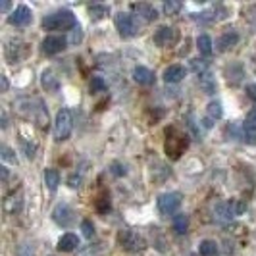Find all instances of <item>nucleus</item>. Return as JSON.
Masks as SVG:
<instances>
[{
    "mask_svg": "<svg viewBox=\"0 0 256 256\" xmlns=\"http://www.w3.org/2000/svg\"><path fill=\"white\" fill-rule=\"evenodd\" d=\"M110 14V8L108 6H104V4H94V6H90L89 8V18L92 22H98V20H102Z\"/></svg>",
    "mask_w": 256,
    "mask_h": 256,
    "instance_id": "obj_22",
    "label": "nucleus"
},
{
    "mask_svg": "<svg viewBox=\"0 0 256 256\" xmlns=\"http://www.w3.org/2000/svg\"><path fill=\"white\" fill-rule=\"evenodd\" d=\"M81 37H83V35H81V29L77 27L76 33H74V37H72V42H79V40H81Z\"/></svg>",
    "mask_w": 256,
    "mask_h": 256,
    "instance_id": "obj_35",
    "label": "nucleus"
},
{
    "mask_svg": "<svg viewBox=\"0 0 256 256\" xmlns=\"http://www.w3.org/2000/svg\"><path fill=\"white\" fill-rule=\"evenodd\" d=\"M0 8H2V12H8V10H10V2H2Z\"/></svg>",
    "mask_w": 256,
    "mask_h": 256,
    "instance_id": "obj_40",
    "label": "nucleus"
},
{
    "mask_svg": "<svg viewBox=\"0 0 256 256\" xmlns=\"http://www.w3.org/2000/svg\"><path fill=\"white\" fill-rule=\"evenodd\" d=\"M0 152H2V158H4L6 162H12V164H18V158L14 156V150H10L8 146H2V148H0Z\"/></svg>",
    "mask_w": 256,
    "mask_h": 256,
    "instance_id": "obj_29",
    "label": "nucleus"
},
{
    "mask_svg": "<svg viewBox=\"0 0 256 256\" xmlns=\"http://www.w3.org/2000/svg\"><path fill=\"white\" fill-rule=\"evenodd\" d=\"M40 83H42V89H46V90H56V89H58V77L54 76L50 70H44V72H42Z\"/></svg>",
    "mask_w": 256,
    "mask_h": 256,
    "instance_id": "obj_19",
    "label": "nucleus"
},
{
    "mask_svg": "<svg viewBox=\"0 0 256 256\" xmlns=\"http://www.w3.org/2000/svg\"><path fill=\"white\" fill-rule=\"evenodd\" d=\"M77 246H79V239H77V235H74V233H64L58 239V243H56V248L60 252H72V250H76Z\"/></svg>",
    "mask_w": 256,
    "mask_h": 256,
    "instance_id": "obj_12",
    "label": "nucleus"
},
{
    "mask_svg": "<svg viewBox=\"0 0 256 256\" xmlns=\"http://www.w3.org/2000/svg\"><path fill=\"white\" fill-rule=\"evenodd\" d=\"M233 202V212H235V216H241L244 210H246V202L244 200H231Z\"/></svg>",
    "mask_w": 256,
    "mask_h": 256,
    "instance_id": "obj_30",
    "label": "nucleus"
},
{
    "mask_svg": "<svg viewBox=\"0 0 256 256\" xmlns=\"http://www.w3.org/2000/svg\"><path fill=\"white\" fill-rule=\"evenodd\" d=\"M168 139H166V154L172 158H180L183 150L189 146V137L183 135L181 131H178L176 128L168 129L166 131Z\"/></svg>",
    "mask_w": 256,
    "mask_h": 256,
    "instance_id": "obj_3",
    "label": "nucleus"
},
{
    "mask_svg": "<svg viewBox=\"0 0 256 256\" xmlns=\"http://www.w3.org/2000/svg\"><path fill=\"white\" fill-rule=\"evenodd\" d=\"M96 210H98V212H108V210H110V200H108L106 196L98 198V200H96Z\"/></svg>",
    "mask_w": 256,
    "mask_h": 256,
    "instance_id": "obj_31",
    "label": "nucleus"
},
{
    "mask_svg": "<svg viewBox=\"0 0 256 256\" xmlns=\"http://www.w3.org/2000/svg\"><path fill=\"white\" fill-rule=\"evenodd\" d=\"M89 89H90V94H96V92H104V90H106V83H104L102 77H92V79H90Z\"/></svg>",
    "mask_w": 256,
    "mask_h": 256,
    "instance_id": "obj_26",
    "label": "nucleus"
},
{
    "mask_svg": "<svg viewBox=\"0 0 256 256\" xmlns=\"http://www.w3.org/2000/svg\"><path fill=\"white\" fill-rule=\"evenodd\" d=\"M116 24V29H118V33L122 35L124 38H129V37H135L137 35V31H139V27H137V22H135V18L128 12H120L116 16L114 20Z\"/></svg>",
    "mask_w": 256,
    "mask_h": 256,
    "instance_id": "obj_5",
    "label": "nucleus"
},
{
    "mask_svg": "<svg viewBox=\"0 0 256 256\" xmlns=\"http://www.w3.org/2000/svg\"><path fill=\"white\" fill-rule=\"evenodd\" d=\"M162 77H164L166 83H180L181 79L185 77V68L180 64L168 66L166 70H164V74H162Z\"/></svg>",
    "mask_w": 256,
    "mask_h": 256,
    "instance_id": "obj_15",
    "label": "nucleus"
},
{
    "mask_svg": "<svg viewBox=\"0 0 256 256\" xmlns=\"http://www.w3.org/2000/svg\"><path fill=\"white\" fill-rule=\"evenodd\" d=\"M133 81L139 83V85L148 87V85H152L154 83V74L148 70V68H144V66H137V68L133 70Z\"/></svg>",
    "mask_w": 256,
    "mask_h": 256,
    "instance_id": "obj_13",
    "label": "nucleus"
},
{
    "mask_svg": "<svg viewBox=\"0 0 256 256\" xmlns=\"http://www.w3.org/2000/svg\"><path fill=\"white\" fill-rule=\"evenodd\" d=\"M233 218H235V212H233V202L231 200H224L214 208V220L218 224H230Z\"/></svg>",
    "mask_w": 256,
    "mask_h": 256,
    "instance_id": "obj_11",
    "label": "nucleus"
},
{
    "mask_svg": "<svg viewBox=\"0 0 256 256\" xmlns=\"http://www.w3.org/2000/svg\"><path fill=\"white\" fill-rule=\"evenodd\" d=\"M131 10L139 14V16H141L144 22H154V20L158 18V12H156V8H154V6H150V4H144V2H139V4H131Z\"/></svg>",
    "mask_w": 256,
    "mask_h": 256,
    "instance_id": "obj_14",
    "label": "nucleus"
},
{
    "mask_svg": "<svg viewBox=\"0 0 256 256\" xmlns=\"http://www.w3.org/2000/svg\"><path fill=\"white\" fill-rule=\"evenodd\" d=\"M52 220L60 226V228H72L74 224H76V212H74V208L70 204H66V202H60V204H56V208L52 210Z\"/></svg>",
    "mask_w": 256,
    "mask_h": 256,
    "instance_id": "obj_6",
    "label": "nucleus"
},
{
    "mask_svg": "<svg viewBox=\"0 0 256 256\" xmlns=\"http://www.w3.org/2000/svg\"><path fill=\"white\" fill-rule=\"evenodd\" d=\"M239 42V35L235 33V31H226L222 37H220L218 40V48L222 52H226V50H230L231 46H235Z\"/></svg>",
    "mask_w": 256,
    "mask_h": 256,
    "instance_id": "obj_16",
    "label": "nucleus"
},
{
    "mask_svg": "<svg viewBox=\"0 0 256 256\" xmlns=\"http://www.w3.org/2000/svg\"><path fill=\"white\" fill-rule=\"evenodd\" d=\"M72 129H74L72 112H70L68 108H62V110L56 114V120H54V137H56V141H66V139H70Z\"/></svg>",
    "mask_w": 256,
    "mask_h": 256,
    "instance_id": "obj_4",
    "label": "nucleus"
},
{
    "mask_svg": "<svg viewBox=\"0 0 256 256\" xmlns=\"http://www.w3.org/2000/svg\"><path fill=\"white\" fill-rule=\"evenodd\" d=\"M212 38L208 37V35H198V38H196V48H198V52L202 54V56H210L212 54Z\"/></svg>",
    "mask_w": 256,
    "mask_h": 256,
    "instance_id": "obj_21",
    "label": "nucleus"
},
{
    "mask_svg": "<svg viewBox=\"0 0 256 256\" xmlns=\"http://www.w3.org/2000/svg\"><path fill=\"white\" fill-rule=\"evenodd\" d=\"M118 244H120L126 252H131V254L142 252V250L146 248L144 237L139 235L137 231H131V230H122L118 233Z\"/></svg>",
    "mask_w": 256,
    "mask_h": 256,
    "instance_id": "obj_2",
    "label": "nucleus"
},
{
    "mask_svg": "<svg viewBox=\"0 0 256 256\" xmlns=\"http://www.w3.org/2000/svg\"><path fill=\"white\" fill-rule=\"evenodd\" d=\"M0 81H2V90L6 92V90H8V79H6V76L0 77Z\"/></svg>",
    "mask_w": 256,
    "mask_h": 256,
    "instance_id": "obj_37",
    "label": "nucleus"
},
{
    "mask_svg": "<svg viewBox=\"0 0 256 256\" xmlns=\"http://www.w3.org/2000/svg\"><path fill=\"white\" fill-rule=\"evenodd\" d=\"M42 29L46 31H68L77 29V20L70 10H56L42 18Z\"/></svg>",
    "mask_w": 256,
    "mask_h": 256,
    "instance_id": "obj_1",
    "label": "nucleus"
},
{
    "mask_svg": "<svg viewBox=\"0 0 256 256\" xmlns=\"http://www.w3.org/2000/svg\"><path fill=\"white\" fill-rule=\"evenodd\" d=\"M181 206V194L180 192H164L158 196V210L164 216H172L178 212Z\"/></svg>",
    "mask_w": 256,
    "mask_h": 256,
    "instance_id": "obj_7",
    "label": "nucleus"
},
{
    "mask_svg": "<svg viewBox=\"0 0 256 256\" xmlns=\"http://www.w3.org/2000/svg\"><path fill=\"white\" fill-rule=\"evenodd\" d=\"M241 137H243V141L246 142V144H250V146H256V126H252L250 122H246L243 126V129H241Z\"/></svg>",
    "mask_w": 256,
    "mask_h": 256,
    "instance_id": "obj_20",
    "label": "nucleus"
},
{
    "mask_svg": "<svg viewBox=\"0 0 256 256\" xmlns=\"http://www.w3.org/2000/svg\"><path fill=\"white\" fill-rule=\"evenodd\" d=\"M198 254L200 256H218V244L212 239H204L198 244Z\"/></svg>",
    "mask_w": 256,
    "mask_h": 256,
    "instance_id": "obj_18",
    "label": "nucleus"
},
{
    "mask_svg": "<svg viewBox=\"0 0 256 256\" xmlns=\"http://www.w3.org/2000/svg\"><path fill=\"white\" fill-rule=\"evenodd\" d=\"M31 20H33V12L27 8L26 4L16 6V8H14V12L8 16V24H10V26H16V27L29 26V24H31Z\"/></svg>",
    "mask_w": 256,
    "mask_h": 256,
    "instance_id": "obj_8",
    "label": "nucleus"
},
{
    "mask_svg": "<svg viewBox=\"0 0 256 256\" xmlns=\"http://www.w3.org/2000/svg\"><path fill=\"white\" fill-rule=\"evenodd\" d=\"M174 230H176V233H180V235L187 233V230H189V216L176 214L174 216Z\"/></svg>",
    "mask_w": 256,
    "mask_h": 256,
    "instance_id": "obj_23",
    "label": "nucleus"
},
{
    "mask_svg": "<svg viewBox=\"0 0 256 256\" xmlns=\"http://www.w3.org/2000/svg\"><path fill=\"white\" fill-rule=\"evenodd\" d=\"M0 170H2V180L6 181V180H8V168H6V166H2V168H0Z\"/></svg>",
    "mask_w": 256,
    "mask_h": 256,
    "instance_id": "obj_39",
    "label": "nucleus"
},
{
    "mask_svg": "<svg viewBox=\"0 0 256 256\" xmlns=\"http://www.w3.org/2000/svg\"><path fill=\"white\" fill-rule=\"evenodd\" d=\"M66 44H68V40L64 37H60V35H50V37H46L42 40V52L44 54H48V56H54V54H58V52H62L66 48Z\"/></svg>",
    "mask_w": 256,
    "mask_h": 256,
    "instance_id": "obj_10",
    "label": "nucleus"
},
{
    "mask_svg": "<svg viewBox=\"0 0 256 256\" xmlns=\"http://www.w3.org/2000/svg\"><path fill=\"white\" fill-rule=\"evenodd\" d=\"M206 112H208V118H210V120H220V118L224 116V108H222L220 102H210L208 108H206Z\"/></svg>",
    "mask_w": 256,
    "mask_h": 256,
    "instance_id": "obj_25",
    "label": "nucleus"
},
{
    "mask_svg": "<svg viewBox=\"0 0 256 256\" xmlns=\"http://www.w3.org/2000/svg\"><path fill=\"white\" fill-rule=\"evenodd\" d=\"M200 87L206 90V94H214V92H216V87H218V85H216V79L212 77V74L206 72L204 76H200Z\"/></svg>",
    "mask_w": 256,
    "mask_h": 256,
    "instance_id": "obj_24",
    "label": "nucleus"
},
{
    "mask_svg": "<svg viewBox=\"0 0 256 256\" xmlns=\"http://www.w3.org/2000/svg\"><path fill=\"white\" fill-rule=\"evenodd\" d=\"M248 122H250L252 126H256V108L254 110H250V114H248Z\"/></svg>",
    "mask_w": 256,
    "mask_h": 256,
    "instance_id": "obj_36",
    "label": "nucleus"
},
{
    "mask_svg": "<svg viewBox=\"0 0 256 256\" xmlns=\"http://www.w3.org/2000/svg\"><path fill=\"white\" fill-rule=\"evenodd\" d=\"M178 10H181L180 2H166V4H164V12L166 14H176Z\"/></svg>",
    "mask_w": 256,
    "mask_h": 256,
    "instance_id": "obj_32",
    "label": "nucleus"
},
{
    "mask_svg": "<svg viewBox=\"0 0 256 256\" xmlns=\"http://www.w3.org/2000/svg\"><path fill=\"white\" fill-rule=\"evenodd\" d=\"M178 40V31L174 27L160 26L154 33V44H158L160 48H166L170 44H174Z\"/></svg>",
    "mask_w": 256,
    "mask_h": 256,
    "instance_id": "obj_9",
    "label": "nucleus"
},
{
    "mask_svg": "<svg viewBox=\"0 0 256 256\" xmlns=\"http://www.w3.org/2000/svg\"><path fill=\"white\" fill-rule=\"evenodd\" d=\"M191 66H192V70H194L198 76H204L206 68H208V64H206L204 60H191Z\"/></svg>",
    "mask_w": 256,
    "mask_h": 256,
    "instance_id": "obj_28",
    "label": "nucleus"
},
{
    "mask_svg": "<svg viewBox=\"0 0 256 256\" xmlns=\"http://www.w3.org/2000/svg\"><path fill=\"white\" fill-rule=\"evenodd\" d=\"M114 174L116 176H124V174H126V170H122V166H118V164H114Z\"/></svg>",
    "mask_w": 256,
    "mask_h": 256,
    "instance_id": "obj_38",
    "label": "nucleus"
},
{
    "mask_svg": "<svg viewBox=\"0 0 256 256\" xmlns=\"http://www.w3.org/2000/svg\"><path fill=\"white\" fill-rule=\"evenodd\" d=\"M44 185L48 187V191H56L58 189V185H60V174H58V170H44Z\"/></svg>",
    "mask_w": 256,
    "mask_h": 256,
    "instance_id": "obj_17",
    "label": "nucleus"
},
{
    "mask_svg": "<svg viewBox=\"0 0 256 256\" xmlns=\"http://www.w3.org/2000/svg\"><path fill=\"white\" fill-rule=\"evenodd\" d=\"M246 92H248V96H250L252 100H256V85H248V87H246Z\"/></svg>",
    "mask_w": 256,
    "mask_h": 256,
    "instance_id": "obj_34",
    "label": "nucleus"
},
{
    "mask_svg": "<svg viewBox=\"0 0 256 256\" xmlns=\"http://www.w3.org/2000/svg\"><path fill=\"white\" fill-rule=\"evenodd\" d=\"M81 231H83V235H85L87 239H92V235H94V226H92V222H90V220H83V222H81Z\"/></svg>",
    "mask_w": 256,
    "mask_h": 256,
    "instance_id": "obj_27",
    "label": "nucleus"
},
{
    "mask_svg": "<svg viewBox=\"0 0 256 256\" xmlns=\"http://www.w3.org/2000/svg\"><path fill=\"white\" fill-rule=\"evenodd\" d=\"M18 256H35V252H33V246L24 244V246L20 248V254H18Z\"/></svg>",
    "mask_w": 256,
    "mask_h": 256,
    "instance_id": "obj_33",
    "label": "nucleus"
}]
</instances>
